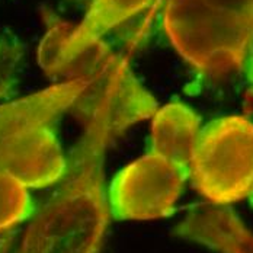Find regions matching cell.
Here are the masks:
<instances>
[{
  "mask_svg": "<svg viewBox=\"0 0 253 253\" xmlns=\"http://www.w3.org/2000/svg\"><path fill=\"white\" fill-rule=\"evenodd\" d=\"M80 123L83 132L67 170L34 214L16 253H102L112 215L103 177L105 154L117 138L112 102Z\"/></svg>",
  "mask_w": 253,
  "mask_h": 253,
  "instance_id": "1",
  "label": "cell"
},
{
  "mask_svg": "<svg viewBox=\"0 0 253 253\" xmlns=\"http://www.w3.org/2000/svg\"><path fill=\"white\" fill-rule=\"evenodd\" d=\"M84 86L82 79H69L0 105V170L26 188L58 183L67 159L55 135V124L72 109Z\"/></svg>",
  "mask_w": 253,
  "mask_h": 253,
  "instance_id": "2",
  "label": "cell"
},
{
  "mask_svg": "<svg viewBox=\"0 0 253 253\" xmlns=\"http://www.w3.org/2000/svg\"><path fill=\"white\" fill-rule=\"evenodd\" d=\"M165 32L200 75L223 80L245 70L253 32V0H168Z\"/></svg>",
  "mask_w": 253,
  "mask_h": 253,
  "instance_id": "3",
  "label": "cell"
},
{
  "mask_svg": "<svg viewBox=\"0 0 253 253\" xmlns=\"http://www.w3.org/2000/svg\"><path fill=\"white\" fill-rule=\"evenodd\" d=\"M55 79H82L86 82L83 92L70 109L80 121L103 103L112 102L118 135L157 111V102L134 76L128 58L109 50L103 41L77 55L60 70Z\"/></svg>",
  "mask_w": 253,
  "mask_h": 253,
  "instance_id": "4",
  "label": "cell"
},
{
  "mask_svg": "<svg viewBox=\"0 0 253 253\" xmlns=\"http://www.w3.org/2000/svg\"><path fill=\"white\" fill-rule=\"evenodd\" d=\"M197 191L211 204L226 205L253 195V123L230 115L201 131L189 166Z\"/></svg>",
  "mask_w": 253,
  "mask_h": 253,
  "instance_id": "5",
  "label": "cell"
},
{
  "mask_svg": "<svg viewBox=\"0 0 253 253\" xmlns=\"http://www.w3.org/2000/svg\"><path fill=\"white\" fill-rule=\"evenodd\" d=\"M189 169L149 153L121 169L109 188V208L118 220H157L173 214Z\"/></svg>",
  "mask_w": 253,
  "mask_h": 253,
  "instance_id": "6",
  "label": "cell"
},
{
  "mask_svg": "<svg viewBox=\"0 0 253 253\" xmlns=\"http://www.w3.org/2000/svg\"><path fill=\"white\" fill-rule=\"evenodd\" d=\"M154 0H90L79 24H70L48 9L42 10L47 26L40 44L38 61L44 73L55 79L60 70L83 51L101 42L117 26L152 6Z\"/></svg>",
  "mask_w": 253,
  "mask_h": 253,
  "instance_id": "7",
  "label": "cell"
},
{
  "mask_svg": "<svg viewBox=\"0 0 253 253\" xmlns=\"http://www.w3.org/2000/svg\"><path fill=\"white\" fill-rule=\"evenodd\" d=\"M173 233L218 253H253V233L223 205L208 203L194 207Z\"/></svg>",
  "mask_w": 253,
  "mask_h": 253,
  "instance_id": "8",
  "label": "cell"
},
{
  "mask_svg": "<svg viewBox=\"0 0 253 253\" xmlns=\"http://www.w3.org/2000/svg\"><path fill=\"white\" fill-rule=\"evenodd\" d=\"M201 135V120L186 105L172 102L156 111L152 153L189 169Z\"/></svg>",
  "mask_w": 253,
  "mask_h": 253,
  "instance_id": "9",
  "label": "cell"
},
{
  "mask_svg": "<svg viewBox=\"0 0 253 253\" xmlns=\"http://www.w3.org/2000/svg\"><path fill=\"white\" fill-rule=\"evenodd\" d=\"M28 188L16 177L0 170V233L15 227L32 214Z\"/></svg>",
  "mask_w": 253,
  "mask_h": 253,
  "instance_id": "10",
  "label": "cell"
},
{
  "mask_svg": "<svg viewBox=\"0 0 253 253\" xmlns=\"http://www.w3.org/2000/svg\"><path fill=\"white\" fill-rule=\"evenodd\" d=\"M24 45L7 37H0V99L6 98L18 82Z\"/></svg>",
  "mask_w": 253,
  "mask_h": 253,
  "instance_id": "11",
  "label": "cell"
},
{
  "mask_svg": "<svg viewBox=\"0 0 253 253\" xmlns=\"http://www.w3.org/2000/svg\"><path fill=\"white\" fill-rule=\"evenodd\" d=\"M16 237V231L15 230H9V231H3L0 233V253H9L13 242Z\"/></svg>",
  "mask_w": 253,
  "mask_h": 253,
  "instance_id": "12",
  "label": "cell"
},
{
  "mask_svg": "<svg viewBox=\"0 0 253 253\" xmlns=\"http://www.w3.org/2000/svg\"><path fill=\"white\" fill-rule=\"evenodd\" d=\"M245 70L248 73V80H249V84H251V92L253 93V32L252 37H251V41H249V47H248Z\"/></svg>",
  "mask_w": 253,
  "mask_h": 253,
  "instance_id": "13",
  "label": "cell"
},
{
  "mask_svg": "<svg viewBox=\"0 0 253 253\" xmlns=\"http://www.w3.org/2000/svg\"><path fill=\"white\" fill-rule=\"evenodd\" d=\"M252 204H253V195H252Z\"/></svg>",
  "mask_w": 253,
  "mask_h": 253,
  "instance_id": "14",
  "label": "cell"
}]
</instances>
